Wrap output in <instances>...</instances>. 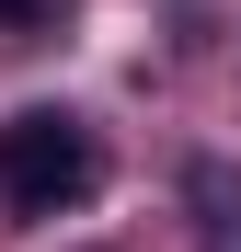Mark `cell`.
<instances>
[{
  "label": "cell",
  "mask_w": 241,
  "mask_h": 252,
  "mask_svg": "<svg viewBox=\"0 0 241 252\" xmlns=\"http://www.w3.org/2000/svg\"><path fill=\"white\" fill-rule=\"evenodd\" d=\"M92 195H103V149H92L80 115L23 103L0 126V206H12V218H69V206H92Z\"/></svg>",
  "instance_id": "6da1fadb"
},
{
  "label": "cell",
  "mask_w": 241,
  "mask_h": 252,
  "mask_svg": "<svg viewBox=\"0 0 241 252\" xmlns=\"http://www.w3.org/2000/svg\"><path fill=\"white\" fill-rule=\"evenodd\" d=\"M80 0H0V34H58Z\"/></svg>",
  "instance_id": "3957f363"
},
{
  "label": "cell",
  "mask_w": 241,
  "mask_h": 252,
  "mask_svg": "<svg viewBox=\"0 0 241 252\" xmlns=\"http://www.w3.org/2000/svg\"><path fill=\"white\" fill-rule=\"evenodd\" d=\"M195 206H207V218H195V252H241V184L195 172Z\"/></svg>",
  "instance_id": "7a4b0ae2"
}]
</instances>
